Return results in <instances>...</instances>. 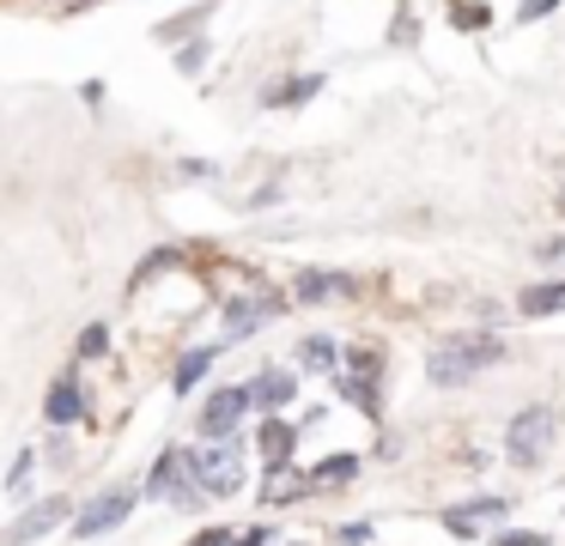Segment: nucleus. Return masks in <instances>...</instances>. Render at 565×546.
I'll return each instance as SVG.
<instances>
[{
	"label": "nucleus",
	"mask_w": 565,
	"mask_h": 546,
	"mask_svg": "<svg viewBox=\"0 0 565 546\" xmlns=\"http://www.w3.org/2000/svg\"><path fill=\"white\" fill-rule=\"evenodd\" d=\"M499 358H504V340L492 334V328H462V334H450L444 346H431L426 376L438 388H462V383H475L480 371H492Z\"/></svg>",
	"instance_id": "1"
},
{
	"label": "nucleus",
	"mask_w": 565,
	"mask_h": 546,
	"mask_svg": "<svg viewBox=\"0 0 565 546\" xmlns=\"http://www.w3.org/2000/svg\"><path fill=\"white\" fill-rule=\"evenodd\" d=\"M189 468L207 485V497H232L244 485V449H237V437H207L201 449H189Z\"/></svg>",
	"instance_id": "2"
},
{
	"label": "nucleus",
	"mask_w": 565,
	"mask_h": 546,
	"mask_svg": "<svg viewBox=\"0 0 565 546\" xmlns=\"http://www.w3.org/2000/svg\"><path fill=\"white\" fill-rule=\"evenodd\" d=\"M147 497H164V504H177V510L207 504V485H201L195 468H189V449H164L159 468H152V480H147Z\"/></svg>",
	"instance_id": "3"
},
{
	"label": "nucleus",
	"mask_w": 565,
	"mask_h": 546,
	"mask_svg": "<svg viewBox=\"0 0 565 546\" xmlns=\"http://www.w3.org/2000/svg\"><path fill=\"white\" fill-rule=\"evenodd\" d=\"M547 449H553V407H523L511 419V431H504V456L516 468H541Z\"/></svg>",
	"instance_id": "4"
},
{
	"label": "nucleus",
	"mask_w": 565,
	"mask_h": 546,
	"mask_svg": "<svg viewBox=\"0 0 565 546\" xmlns=\"http://www.w3.org/2000/svg\"><path fill=\"white\" fill-rule=\"evenodd\" d=\"M249 407H256V400H249V383L244 388H213L207 407H201V437H237V425H244Z\"/></svg>",
	"instance_id": "5"
},
{
	"label": "nucleus",
	"mask_w": 565,
	"mask_h": 546,
	"mask_svg": "<svg viewBox=\"0 0 565 546\" xmlns=\"http://www.w3.org/2000/svg\"><path fill=\"white\" fill-rule=\"evenodd\" d=\"M128 510H135V492H122V485H116V492H104V497H92L86 510H79V522H74V534L79 540H98V534H110L116 522L128 516Z\"/></svg>",
	"instance_id": "6"
},
{
	"label": "nucleus",
	"mask_w": 565,
	"mask_h": 546,
	"mask_svg": "<svg viewBox=\"0 0 565 546\" xmlns=\"http://www.w3.org/2000/svg\"><path fill=\"white\" fill-rule=\"evenodd\" d=\"M504 516H511V497L487 492V497H468V504H450V510H444V528L468 540V534H475L480 522H504Z\"/></svg>",
	"instance_id": "7"
},
{
	"label": "nucleus",
	"mask_w": 565,
	"mask_h": 546,
	"mask_svg": "<svg viewBox=\"0 0 565 546\" xmlns=\"http://www.w3.org/2000/svg\"><path fill=\"white\" fill-rule=\"evenodd\" d=\"M280 315V298L274 291H262V298H237L232 310H225V340H249L262 322H274Z\"/></svg>",
	"instance_id": "8"
},
{
	"label": "nucleus",
	"mask_w": 565,
	"mask_h": 546,
	"mask_svg": "<svg viewBox=\"0 0 565 546\" xmlns=\"http://www.w3.org/2000/svg\"><path fill=\"white\" fill-rule=\"evenodd\" d=\"M62 516H67V497H43L38 510H25V516L13 522V528L0 534V546H25V540H38V534H50Z\"/></svg>",
	"instance_id": "9"
},
{
	"label": "nucleus",
	"mask_w": 565,
	"mask_h": 546,
	"mask_svg": "<svg viewBox=\"0 0 565 546\" xmlns=\"http://www.w3.org/2000/svg\"><path fill=\"white\" fill-rule=\"evenodd\" d=\"M353 291H359L353 274H322V267H310V274H298L292 298L298 303H329V298H353Z\"/></svg>",
	"instance_id": "10"
},
{
	"label": "nucleus",
	"mask_w": 565,
	"mask_h": 546,
	"mask_svg": "<svg viewBox=\"0 0 565 546\" xmlns=\"http://www.w3.org/2000/svg\"><path fill=\"white\" fill-rule=\"evenodd\" d=\"M334 395L341 400H353L359 413H365V419H383V395H377V376H365V371H334Z\"/></svg>",
	"instance_id": "11"
},
{
	"label": "nucleus",
	"mask_w": 565,
	"mask_h": 546,
	"mask_svg": "<svg viewBox=\"0 0 565 546\" xmlns=\"http://www.w3.org/2000/svg\"><path fill=\"white\" fill-rule=\"evenodd\" d=\"M305 437V425H286V419H268V425H256V443H262V461L268 468H286L292 461V443Z\"/></svg>",
	"instance_id": "12"
},
{
	"label": "nucleus",
	"mask_w": 565,
	"mask_h": 546,
	"mask_svg": "<svg viewBox=\"0 0 565 546\" xmlns=\"http://www.w3.org/2000/svg\"><path fill=\"white\" fill-rule=\"evenodd\" d=\"M292 395H298V376H286V371H262L256 383H249V400H256V413H280Z\"/></svg>",
	"instance_id": "13"
},
{
	"label": "nucleus",
	"mask_w": 565,
	"mask_h": 546,
	"mask_svg": "<svg viewBox=\"0 0 565 546\" xmlns=\"http://www.w3.org/2000/svg\"><path fill=\"white\" fill-rule=\"evenodd\" d=\"M322 85H329L322 73H292V79H280L274 92H262V104H268V109H292V104H310Z\"/></svg>",
	"instance_id": "14"
},
{
	"label": "nucleus",
	"mask_w": 565,
	"mask_h": 546,
	"mask_svg": "<svg viewBox=\"0 0 565 546\" xmlns=\"http://www.w3.org/2000/svg\"><path fill=\"white\" fill-rule=\"evenodd\" d=\"M50 425H74L79 413H86V395H79V376H62V383L50 388Z\"/></svg>",
	"instance_id": "15"
},
{
	"label": "nucleus",
	"mask_w": 565,
	"mask_h": 546,
	"mask_svg": "<svg viewBox=\"0 0 565 546\" xmlns=\"http://www.w3.org/2000/svg\"><path fill=\"white\" fill-rule=\"evenodd\" d=\"M359 468H365L359 456H322L317 468H310V480H317V492H334V485H353Z\"/></svg>",
	"instance_id": "16"
},
{
	"label": "nucleus",
	"mask_w": 565,
	"mask_h": 546,
	"mask_svg": "<svg viewBox=\"0 0 565 546\" xmlns=\"http://www.w3.org/2000/svg\"><path fill=\"white\" fill-rule=\"evenodd\" d=\"M298 364H305V371L334 376V371H341V346H334L329 334H310V340H298Z\"/></svg>",
	"instance_id": "17"
},
{
	"label": "nucleus",
	"mask_w": 565,
	"mask_h": 546,
	"mask_svg": "<svg viewBox=\"0 0 565 546\" xmlns=\"http://www.w3.org/2000/svg\"><path fill=\"white\" fill-rule=\"evenodd\" d=\"M516 310H523V315H553V310H565V279H541V286H529L523 298H516Z\"/></svg>",
	"instance_id": "18"
},
{
	"label": "nucleus",
	"mask_w": 565,
	"mask_h": 546,
	"mask_svg": "<svg viewBox=\"0 0 565 546\" xmlns=\"http://www.w3.org/2000/svg\"><path fill=\"white\" fill-rule=\"evenodd\" d=\"M213 371V346H195V352H183V364H177V376H171V388L177 395H195L201 388V376Z\"/></svg>",
	"instance_id": "19"
},
{
	"label": "nucleus",
	"mask_w": 565,
	"mask_h": 546,
	"mask_svg": "<svg viewBox=\"0 0 565 546\" xmlns=\"http://www.w3.org/2000/svg\"><path fill=\"white\" fill-rule=\"evenodd\" d=\"M207 12H213V0H201V7H189V12H177V19H164V24H159V36H164V43H177V36L195 31V24L207 19Z\"/></svg>",
	"instance_id": "20"
},
{
	"label": "nucleus",
	"mask_w": 565,
	"mask_h": 546,
	"mask_svg": "<svg viewBox=\"0 0 565 546\" xmlns=\"http://www.w3.org/2000/svg\"><path fill=\"white\" fill-rule=\"evenodd\" d=\"M450 24H462V31H487L492 12L480 7V0H450Z\"/></svg>",
	"instance_id": "21"
},
{
	"label": "nucleus",
	"mask_w": 565,
	"mask_h": 546,
	"mask_svg": "<svg viewBox=\"0 0 565 546\" xmlns=\"http://www.w3.org/2000/svg\"><path fill=\"white\" fill-rule=\"evenodd\" d=\"M492 546H547V534H529V528H504V534H492Z\"/></svg>",
	"instance_id": "22"
},
{
	"label": "nucleus",
	"mask_w": 565,
	"mask_h": 546,
	"mask_svg": "<svg viewBox=\"0 0 565 546\" xmlns=\"http://www.w3.org/2000/svg\"><path fill=\"white\" fill-rule=\"evenodd\" d=\"M553 7H559V0H516V24H535V19H547Z\"/></svg>",
	"instance_id": "23"
},
{
	"label": "nucleus",
	"mask_w": 565,
	"mask_h": 546,
	"mask_svg": "<svg viewBox=\"0 0 565 546\" xmlns=\"http://www.w3.org/2000/svg\"><path fill=\"white\" fill-rule=\"evenodd\" d=\"M189 546H244V534H232V528H207V534H195Z\"/></svg>",
	"instance_id": "24"
},
{
	"label": "nucleus",
	"mask_w": 565,
	"mask_h": 546,
	"mask_svg": "<svg viewBox=\"0 0 565 546\" xmlns=\"http://www.w3.org/2000/svg\"><path fill=\"white\" fill-rule=\"evenodd\" d=\"M104 346H110V334H104V328H86V334H79V358H98Z\"/></svg>",
	"instance_id": "25"
},
{
	"label": "nucleus",
	"mask_w": 565,
	"mask_h": 546,
	"mask_svg": "<svg viewBox=\"0 0 565 546\" xmlns=\"http://www.w3.org/2000/svg\"><path fill=\"white\" fill-rule=\"evenodd\" d=\"M201 61H207V43H189V49H177V67H183V73H201Z\"/></svg>",
	"instance_id": "26"
},
{
	"label": "nucleus",
	"mask_w": 565,
	"mask_h": 546,
	"mask_svg": "<svg viewBox=\"0 0 565 546\" xmlns=\"http://www.w3.org/2000/svg\"><path fill=\"white\" fill-rule=\"evenodd\" d=\"M341 546H371V522H341Z\"/></svg>",
	"instance_id": "27"
},
{
	"label": "nucleus",
	"mask_w": 565,
	"mask_h": 546,
	"mask_svg": "<svg viewBox=\"0 0 565 546\" xmlns=\"http://www.w3.org/2000/svg\"><path fill=\"white\" fill-rule=\"evenodd\" d=\"M390 36H395V43H414V12H402V19L390 24Z\"/></svg>",
	"instance_id": "28"
},
{
	"label": "nucleus",
	"mask_w": 565,
	"mask_h": 546,
	"mask_svg": "<svg viewBox=\"0 0 565 546\" xmlns=\"http://www.w3.org/2000/svg\"><path fill=\"white\" fill-rule=\"evenodd\" d=\"M244 546H274V528H249V534H244Z\"/></svg>",
	"instance_id": "29"
},
{
	"label": "nucleus",
	"mask_w": 565,
	"mask_h": 546,
	"mask_svg": "<svg viewBox=\"0 0 565 546\" xmlns=\"http://www.w3.org/2000/svg\"><path fill=\"white\" fill-rule=\"evenodd\" d=\"M559 206H565V189H559Z\"/></svg>",
	"instance_id": "30"
}]
</instances>
